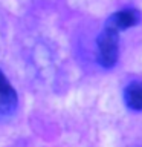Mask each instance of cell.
<instances>
[{
	"mask_svg": "<svg viewBox=\"0 0 142 147\" xmlns=\"http://www.w3.org/2000/svg\"><path fill=\"white\" fill-rule=\"evenodd\" d=\"M118 31L109 26H104L102 32L99 34L96 45H98V61L104 67H112L118 61L119 55V38Z\"/></svg>",
	"mask_w": 142,
	"mask_h": 147,
	"instance_id": "obj_1",
	"label": "cell"
},
{
	"mask_svg": "<svg viewBox=\"0 0 142 147\" xmlns=\"http://www.w3.org/2000/svg\"><path fill=\"white\" fill-rule=\"evenodd\" d=\"M18 96L15 89L5 77V74L0 71V119H6L12 117L17 110Z\"/></svg>",
	"mask_w": 142,
	"mask_h": 147,
	"instance_id": "obj_2",
	"label": "cell"
},
{
	"mask_svg": "<svg viewBox=\"0 0 142 147\" xmlns=\"http://www.w3.org/2000/svg\"><path fill=\"white\" fill-rule=\"evenodd\" d=\"M141 20V14L136 9H122L115 12L112 17L105 22V26L112 28L115 31H125L128 28L136 26Z\"/></svg>",
	"mask_w": 142,
	"mask_h": 147,
	"instance_id": "obj_3",
	"label": "cell"
},
{
	"mask_svg": "<svg viewBox=\"0 0 142 147\" xmlns=\"http://www.w3.org/2000/svg\"><path fill=\"white\" fill-rule=\"evenodd\" d=\"M124 98L130 109L142 110V81H135L128 84L124 92Z\"/></svg>",
	"mask_w": 142,
	"mask_h": 147,
	"instance_id": "obj_4",
	"label": "cell"
}]
</instances>
